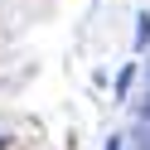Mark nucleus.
Listing matches in <instances>:
<instances>
[{
	"instance_id": "obj_1",
	"label": "nucleus",
	"mask_w": 150,
	"mask_h": 150,
	"mask_svg": "<svg viewBox=\"0 0 150 150\" xmlns=\"http://www.w3.org/2000/svg\"><path fill=\"white\" fill-rule=\"evenodd\" d=\"M131 78H136V68H121V73H116V92H126V87H131Z\"/></svg>"
},
{
	"instance_id": "obj_2",
	"label": "nucleus",
	"mask_w": 150,
	"mask_h": 150,
	"mask_svg": "<svg viewBox=\"0 0 150 150\" xmlns=\"http://www.w3.org/2000/svg\"><path fill=\"white\" fill-rule=\"evenodd\" d=\"M107 150H116V140H111V145H107Z\"/></svg>"
}]
</instances>
